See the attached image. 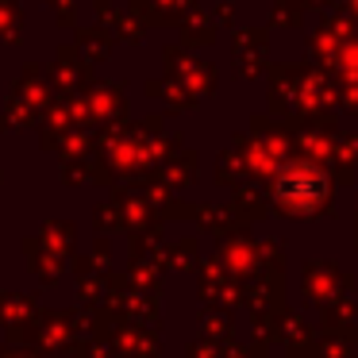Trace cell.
Here are the masks:
<instances>
[{"label":"cell","mask_w":358,"mask_h":358,"mask_svg":"<svg viewBox=\"0 0 358 358\" xmlns=\"http://www.w3.org/2000/svg\"><path fill=\"white\" fill-rule=\"evenodd\" d=\"M324 185L327 181L320 170H312V166H289L278 178V196L285 204H293V208H312L324 196Z\"/></svg>","instance_id":"cell-1"}]
</instances>
